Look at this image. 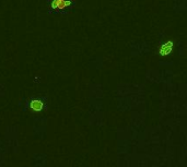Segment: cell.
Wrapping results in <instances>:
<instances>
[{
  "mask_svg": "<svg viewBox=\"0 0 187 167\" xmlns=\"http://www.w3.org/2000/svg\"><path fill=\"white\" fill-rule=\"evenodd\" d=\"M69 4H70V1H67V0H54L51 7L54 9H65Z\"/></svg>",
  "mask_w": 187,
  "mask_h": 167,
  "instance_id": "cell-1",
  "label": "cell"
},
{
  "mask_svg": "<svg viewBox=\"0 0 187 167\" xmlns=\"http://www.w3.org/2000/svg\"><path fill=\"white\" fill-rule=\"evenodd\" d=\"M172 46H173L172 42H167L166 44L162 45L161 48H160V53L161 55H169L172 51Z\"/></svg>",
  "mask_w": 187,
  "mask_h": 167,
  "instance_id": "cell-2",
  "label": "cell"
},
{
  "mask_svg": "<svg viewBox=\"0 0 187 167\" xmlns=\"http://www.w3.org/2000/svg\"><path fill=\"white\" fill-rule=\"evenodd\" d=\"M30 108L34 111H41L43 109V103L41 100H32L30 103Z\"/></svg>",
  "mask_w": 187,
  "mask_h": 167,
  "instance_id": "cell-3",
  "label": "cell"
}]
</instances>
